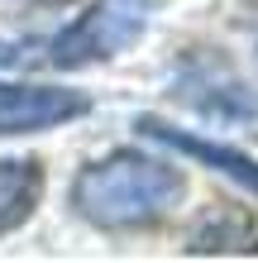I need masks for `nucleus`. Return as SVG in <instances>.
Masks as SVG:
<instances>
[{
	"label": "nucleus",
	"mask_w": 258,
	"mask_h": 263,
	"mask_svg": "<svg viewBox=\"0 0 258 263\" xmlns=\"http://www.w3.org/2000/svg\"><path fill=\"white\" fill-rule=\"evenodd\" d=\"M43 196V167L34 158H0V239L14 235Z\"/></svg>",
	"instance_id": "39448f33"
},
{
	"label": "nucleus",
	"mask_w": 258,
	"mask_h": 263,
	"mask_svg": "<svg viewBox=\"0 0 258 263\" xmlns=\"http://www.w3.org/2000/svg\"><path fill=\"white\" fill-rule=\"evenodd\" d=\"M91 110L86 91L72 86H24V82H0V134H34L57 129L67 120Z\"/></svg>",
	"instance_id": "7ed1b4c3"
},
{
	"label": "nucleus",
	"mask_w": 258,
	"mask_h": 263,
	"mask_svg": "<svg viewBox=\"0 0 258 263\" xmlns=\"http://www.w3.org/2000/svg\"><path fill=\"white\" fill-rule=\"evenodd\" d=\"M134 125H139V134L158 139V144H168L172 153H187V158L206 163V167H215V173H220V177H230L234 187H244L249 196H258V163L249 158L244 148H230V144L201 139V134H191V129H177V125H168V120H158V115H139Z\"/></svg>",
	"instance_id": "20e7f679"
},
{
	"label": "nucleus",
	"mask_w": 258,
	"mask_h": 263,
	"mask_svg": "<svg viewBox=\"0 0 258 263\" xmlns=\"http://www.w3.org/2000/svg\"><path fill=\"white\" fill-rule=\"evenodd\" d=\"M148 29V0H96L48 43V67H86L129 53Z\"/></svg>",
	"instance_id": "f03ea898"
},
{
	"label": "nucleus",
	"mask_w": 258,
	"mask_h": 263,
	"mask_svg": "<svg viewBox=\"0 0 258 263\" xmlns=\"http://www.w3.org/2000/svg\"><path fill=\"white\" fill-rule=\"evenodd\" d=\"M182 196H187L182 167L144 153H110L101 163H86L72 182L77 215L101 230H144L163 220Z\"/></svg>",
	"instance_id": "f257e3e1"
}]
</instances>
